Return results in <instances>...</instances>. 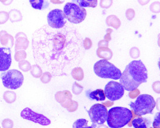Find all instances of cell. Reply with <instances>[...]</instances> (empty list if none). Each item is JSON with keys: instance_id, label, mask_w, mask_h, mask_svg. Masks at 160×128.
Returning <instances> with one entry per match:
<instances>
[{"instance_id": "11", "label": "cell", "mask_w": 160, "mask_h": 128, "mask_svg": "<svg viewBox=\"0 0 160 128\" xmlns=\"http://www.w3.org/2000/svg\"><path fill=\"white\" fill-rule=\"evenodd\" d=\"M21 116L24 119L40 124L42 126H48L51 123V121L43 114L37 113L28 107L22 110L21 113Z\"/></svg>"}, {"instance_id": "34", "label": "cell", "mask_w": 160, "mask_h": 128, "mask_svg": "<svg viewBox=\"0 0 160 128\" xmlns=\"http://www.w3.org/2000/svg\"><path fill=\"white\" fill-rule=\"evenodd\" d=\"M152 87L155 92H157V93L160 92V82L159 81L155 82L153 84Z\"/></svg>"}, {"instance_id": "7", "label": "cell", "mask_w": 160, "mask_h": 128, "mask_svg": "<svg viewBox=\"0 0 160 128\" xmlns=\"http://www.w3.org/2000/svg\"><path fill=\"white\" fill-rule=\"evenodd\" d=\"M66 19L73 24H78L83 21L87 16V10L73 2H67L64 7Z\"/></svg>"}, {"instance_id": "14", "label": "cell", "mask_w": 160, "mask_h": 128, "mask_svg": "<svg viewBox=\"0 0 160 128\" xmlns=\"http://www.w3.org/2000/svg\"><path fill=\"white\" fill-rule=\"evenodd\" d=\"M90 100H95L97 101H102L106 99V96L102 89H96L93 91H89L87 94Z\"/></svg>"}, {"instance_id": "35", "label": "cell", "mask_w": 160, "mask_h": 128, "mask_svg": "<svg viewBox=\"0 0 160 128\" xmlns=\"http://www.w3.org/2000/svg\"><path fill=\"white\" fill-rule=\"evenodd\" d=\"M108 42L106 41V40H101L99 43H98V46L99 47H100L101 46H106V47H108Z\"/></svg>"}, {"instance_id": "4", "label": "cell", "mask_w": 160, "mask_h": 128, "mask_svg": "<svg viewBox=\"0 0 160 128\" xmlns=\"http://www.w3.org/2000/svg\"><path fill=\"white\" fill-rule=\"evenodd\" d=\"M129 105L134 114L142 116L152 114L156 106V102L151 95L143 94L139 95L135 102H131Z\"/></svg>"}, {"instance_id": "18", "label": "cell", "mask_w": 160, "mask_h": 128, "mask_svg": "<svg viewBox=\"0 0 160 128\" xmlns=\"http://www.w3.org/2000/svg\"><path fill=\"white\" fill-rule=\"evenodd\" d=\"M89 121L85 119H79L74 122L73 128H95L97 124L92 123L91 126L88 125Z\"/></svg>"}, {"instance_id": "31", "label": "cell", "mask_w": 160, "mask_h": 128, "mask_svg": "<svg viewBox=\"0 0 160 128\" xmlns=\"http://www.w3.org/2000/svg\"><path fill=\"white\" fill-rule=\"evenodd\" d=\"M92 43L90 38H86L85 40H83V47L85 50L89 49L92 47Z\"/></svg>"}, {"instance_id": "12", "label": "cell", "mask_w": 160, "mask_h": 128, "mask_svg": "<svg viewBox=\"0 0 160 128\" xmlns=\"http://www.w3.org/2000/svg\"><path fill=\"white\" fill-rule=\"evenodd\" d=\"M12 61L11 49L9 47H0V71H8Z\"/></svg>"}, {"instance_id": "19", "label": "cell", "mask_w": 160, "mask_h": 128, "mask_svg": "<svg viewBox=\"0 0 160 128\" xmlns=\"http://www.w3.org/2000/svg\"><path fill=\"white\" fill-rule=\"evenodd\" d=\"M106 23L108 26L113 27L115 29H118L121 26V21L115 15H110L106 18Z\"/></svg>"}, {"instance_id": "16", "label": "cell", "mask_w": 160, "mask_h": 128, "mask_svg": "<svg viewBox=\"0 0 160 128\" xmlns=\"http://www.w3.org/2000/svg\"><path fill=\"white\" fill-rule=\"evenodd\" d=\"M97 56L100 58H102L106 60L110 59L113 53L112 50L108 47H99L97 50Z\"/></svg>"}, {"instance_id": "5", "label": "cell", "mask_w": 160, "mask_h": 128, "mask_svg": "<svg viewBox=\"0 0 160 128\" xmlns=\"http://www.w3.org/2000/svg\"><path fill=\"white\" fill-rule=\"evenodd\" d=\"M94 71L98 77L102 78L119 80L122 74L119 68L106 59L97 62L94 65Z\"/></svg>"}, {"instance_id": "9", "label": "cell", "mask_w": 160, "mask_h": 128, "mask_svg": "<svg viewBox=\"0 0 160 128\" xmlns=\"http://www.w3.org/2000/svg\"><path fill=\"white\" fill-rule=\"evenodd\" d=\"M47 19L48 25L52 28H62L67 24L64 12L58 8L51 10L48 14Z\"/></svg>"}, {"instance_id": "32", "label": "cell", "mask_w": 160, "mask_h": 128, "mask_svg": "<svg viewBox=\"0 0 160 128\" xmlns=\"http://www.w3.org/2000/svg\"><path fill=\"white\" fill-rule=\"evenodd\" d=\"M130 55L132 58H138L140 55V51L137 47H132L130 50Z\"/></svg>"}, {"instance_id": "37", "label": "cell", "mask_w": 160, "mask_h": 128, "mask_svg": "<svg viewBox=\"0 0 160 128\" xmlns=\"http://www.w3.org/2000/svg\"><path fill=\"white\" fill-rule=\"evenodd\" d=\"M149 1H150V0H138V3L140 4H141L142 6H144V5L147 4Z\"/></svg>"}, {"instance_id": "29", "label": "cell", "mask_w": 160, "mask_h": 128, "mask_svg": "<svg viewBox=\"0 0 160 128\" xmlns=\"http://www.w3.org/2000/svg\"><path fill=\"white\" fill-rule=\"evenodd\" d=\"M125 14H126V17H127V19L129 21H131L133 19V18L135 16V12L133 9L129 8L126 11Z\"/></svg>"}, {"instance_id": "36", "label": "cell", "mask_w": 160, "mask_h": 128, "mask_svg": "<svg viewBox=\"0 0 160 128\" xmlns=\"http://www.w3.org/2000/svg\"><path fill=\"white\" fill-rule=\"evenodd\" d=\"M50 1L53 4H62L64 2V0H63V1H60V0H50Z\"/></svg>"}, {"instance_id": "23", "label": "cell", "mask_w": 160, "mask_h": 128, "mask_svg": "<svg viewBox=\"0 0 160 128\" xmlns=\"http://www.w3.org/2000/svg\"><path fill=\"white\" fill-rule=\"evenodd\" d=\"M150 10L151 11L155 13H158L160 12V3L158 1L153 2L152 4L150 6Z\"/></svg>"}, {"instance_id": "30", "label": "cell", "mask_w": 160, "mask_h": 128, "mask_svg": "<svg viewBox=\"0 0 160 128\" xmlns=\"http://www.w3.org/2000/svg\"><path fill=\"white\" fill-rule=\"evenodd\" d=\"M160 113H157L155 116L154 121L153 122V128H160Z\"/></svg>"}, {"instance_id": "24", "label": "cell", "mask_w": 160, "mask_h": 128, "mask_svg": "<svg viewBox=\"0 0 160 128\" xmlns=\"http://www.w3.org/2000/svg\"><path fill=\"white\" fill-rule=\"evenodd\" d=\"M112 3H113V0H100V6L102 8L108 9L111 7V6L112 5Z\"/></svg>"}, {"instance_id": "20", "label": "cell", "mask_w": 160, "mask_h": 128, "mask_svg": "<svg viewBox=\"0 0 160 128\" xmlns=\"http://www.w3.org/2000/svg\"><path fill=\"white\" fill-rule=\"evenodd\" d=\"M72 76L73 78L76 80L81 81L84 77V74L83 70L80 67H75L71 72Z\"/></svg>"}, {"instance_id": "21", "label": "cell", "mask_w": 160, "mask_h": 128, "mask_svg": "<svg viewBox=\"0 0 160 128\" xmlns=\"http://www.w3.org/2000/svg\"><path fill=\"white\" fill-rule=\"evenodd\" d=\"M4 100L8 104H12L14 102L16 99V93L12 91H7L4 93Z\"/></svg>"}, {"instance_id": "2", "label": "cell", "mask_w": 160, "mask_h": 128, "mask_svg": "<svg viewBox=\"0 0 160 128\" xmlns=\"http://www.w3.org/2000/svg\"><path fill=\"white\" fill-rule=\"evenodd\" d=\"M148 78V70L141 60L132 61L127 65L119 79L124 90L132 91L141 84L146 83Z\"/></svg>"}, {"instance_id": "26", "label": "cell", "mask_w": 160, "mask_h": 128, "mask_svg": "<svg viewBox=\"0 0 160 128\" xmlns=\"http://www.w3.org/2000/svg\"><path fill=\"white\" fill-rule=\"evenodd\" d=\"M51 78H52V75L51 73L49 72H44L42 76L41 81L43 83H48L51 81Z\"/></svg>"}, {"instance_id": "33", "label": "cell", "mask_w": 160, "mask_h": 128, "mask_svg": "<svg viewBox=\"0 0 160 128\" xmlns=\"http://www.w3.org/2000/svg\"><path fill=\"white\" fill-rule=\"evenodd\" d=\"M107 32V34L104 36V39L106 41L109 42L111 40V33L112 32V29L108 28L106 30Z\"/></svg>"}, {"instance_id": "13", "label": "cell", "mask_w": 160, "mask_h": 128, "mask_svg": "<svg viewBox=\"0 0 160 128\" xmlns=\"http://www.w3.org/2000/svg\"><path fill=\"white\" fill-rule=\"evenodd\" d=\"M151 120L148 117H138L132 121V125L134 128H149Z\"/></svg>"}, {"instance_id": "8", "label": "cell", "mask_w": 160, "mask_h": 128, "mask_svg": "<svg viewBox=\"0 0 160 128\" xmlns=\"http://www.w3.org/2000/svg\"><path fill=\"white\" fill-rule=\"evenodd\" d=\"M88 114L92 123L102 125L107 120L108 111L107 108L102 104H95L88 111Z\"/></svg>"}, {"instance_id": "3", "label": "cell", "mask_w": 160, "mask_h": 128, "mask_svg": "<svg viewBox=\"0 0 160 128\" xmlns=\"http://www.w3.org/2000/svg\"><path fill=\"white\" fill-rule=\"evenodd\" d=\"M132 117V112L128 108L115 107L109 110L106 121L110 128H121L130 123Z\"/></svg>"}, {"instance_id": "6", "label": "cell", "mask_w": 160, "mask_h": 128, "mask_svg": "<svg viewBox=\"0 0 160 128\" xmlns=\"http://www.w3.org/2000/svg\"><path fill=\"white\" fill-rule=\"evenodd\" d=\"M4 86L9 89L16 90L22 85L24 77L22 72L17 70H10L1 74Z\"/></svg>"}, {"instance_id": "28", "label": "cell", "mask_w": 160, "mask_h": 128, "mask_svg": "<svg viewBox=\"0 0 160 128\" xmlns=\"http://www.w3.org/2000/svg\"><path fill=\"white\" fill-rule=\"evenodd\" d=\"M19 68L23 71H28L31 68V66L28 62L26 61H23L21 62L19 64Z\"/></svg>"}, {"instance_id": "38", "label": "cell", "mask_w": 160, "mask_h": 128, "mask_svg": "<svg viewBox=\"0 0 160 128\" xmlns=\"http://www.w3.org/2000/svg\"><path fill=\"white\" fill-rule=\"evenodd\" d=\"M0 128H1V127H0Z\"/></svg>"}, {"instance_id": "10", "label": "cell", "mask_w": 160, "mask_h": 128, "mask_svg": "<svg viewBox=\"0 0 160 128\" xmlns=\"http://www.w3.org/2000/svg\"><path fill=\"white\" fill-rule=\"evenodd\" d=\"M104 92L108 100L115 101L121 99L123 96L124 89L119 83L111 81L105 86Z\"/></svg>"}, {"instance_id": "27", "label": "cell", "mask_w": 160, "mask_h": 128, "mask_svg": "<svg viewBox=\"0 0 160 128\" xmlns=\"http://www.w3.org/2000/svg\"><path fill=\"white\" fill-rule=\"evenodd\" d=\"M73 92L76 95H79L82 92L83 90V87L81 86L80 85L77 83V82H74L73 83V88H72Z\"/></svg>"}, {"instance_id": "22", "label": "cell", "mask_w": 160, "mask_h": 128, "mask_svg": "<svg viewBox=\"0 0 160 128\" xmlns=\"http://www.w3.org/2000/svg\"><path fill=\"white\" fill-rule=\"evenodd\" d=\"M31 72L34 77L38 78L42 76V70L38 65H35L32 66Z\"/></svg>"}, {"instance_id": "25", "label": "cell", "mask_w": 160, "mask_h": 128, "mask_svg": "<svg viewBox=\"0 0 160 128\" xmlns=\"http://www.w3.org/2000/svg\"><path fill=\"white\" fill-rule=\"evenodd\" d=\"M13 121L10 119H6L2 122V126L3 128H13Z\"/></svg>"}, {"instance_id": "17", "label": "cell", "mask_w": 160, "mask_h": 128, "mask_svg": "<svg viewBox=\"0 0 160 128\" xmlns=\"http://www.w3.org/2000/svg\"><path fill=\"white\" fill-rule=\"evenodd\" d=\"M73 3L78 5L80 7H97L98 1L97 0H72Z\"/></svg>"}, {"instance_id": "1", "label": "cell", "mask_w": 160, "mask_h": 128, "mask_svg": "<svg viewBox=\"0 0 160 128\" xmlns=\"http://www.w3.org/2000/svg\"><path fill=\"white\" fill-rule=\"evenodd\" d=\"M32 48L37 64L53 77L68 76L85 53L83 38L72 25L59 29L44 25L37 29L32 37Z\"/></svg>"}, {"instance_id": "15", "label": "cell", "mask_w": 160, "mask_h": 128, "mask_svg": "<svg viewBox=\"0 0 160 128\" xmlns=\"http://www.w3.org/2000/svg\"><path fill=\"white\" fill-rule=\"evenodd\" d=\"M31 7L36 10H43L49 6V2L47 0H29Z\"/></svg>"}]
</instances>
